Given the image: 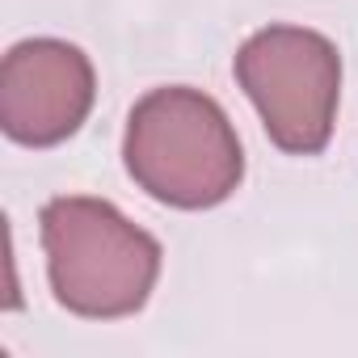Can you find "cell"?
<instances>
[{
    "instance_id": "cell-2",
    "label": "cell",
    "mask_w": 358,
    "mask_h": 358,
    "mask_svg": "<svg viewBox=\"0 0 358 358\" xmlns=\"http://www.w3.org/2000/svg\"><path fill=\"white\" fill-rule=\"evenodd\" d=\"M43 249L55 299L93 320L139 312L160 274V245L101 199L47 203Z\"/></svg>"
},
{
    "instance_id": "cell-1",
    "label": "cell",
    "mask_w": 358,
    "mask_h": 358,
    "mask_svg": "<svg viewBox=\"0 0 358 358\" xmlns=\"http://www.w3.org/2000/svg\"><path fill=\"white\" fill-rule=\"evenodd\" d=\"M122 160L139 190L182 211L220 207L245 177V152L228 114L186 85L156 89L131 110Z\"/></svg>"
},
{
    "instance_id": "cell-3",
    "label": "cell",
    "mask_w": 358,
    "mask_h": 358,
    "mask_svg": "<svg viewBox=\"0 0 358 358\" xmlns=\"http://www.w3.org/2000/svg\"><path fill=\"white\" fill-rule=\"evenodd\" d=\"M236 80L282 152L316 156L329 143L341 93V55L324 34L299 26L257 30L236 51Z\"/></svg>"
},
{
    "instance_id": "cell-4",
    "label": "cell",
    "mask_w": 358,
    "mask_h": 358,
    "mask_svg": "<svg viewBox=\"0 0 358 358\" xmlns=\"http://www.w3.org/2000/svg\"><path fill=\"white\" fill-rule=\"evenodd\" d=\"M93 64L59 38L17 43L0 68V127L13 143L51 148L80 131L93 110Z\"/></svg>"
}]
</instances>
